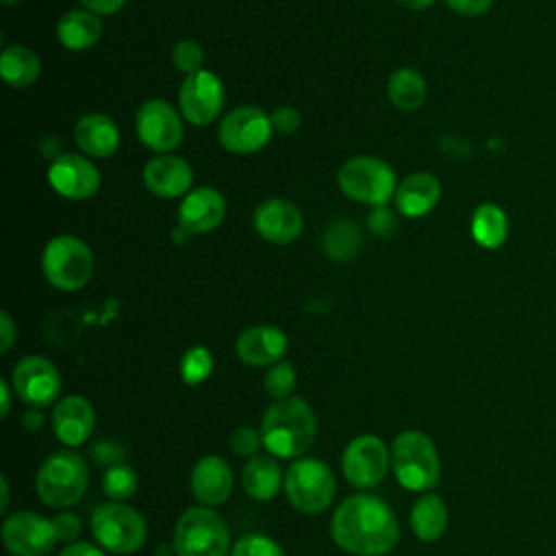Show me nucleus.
I'll return each mask as SVG.
<instances>
[{"label": "nucleus", "mask_w": 556, "mask_h": 556, "mask_svg": "<svg viewBox=\"0 0 556 556\" xmlns=\"http://www.w3.org/2000/svg\"><path fill=\"white\" fill-rule=\"evenodd\" d=\"M339 187L354 202L369 206H384L395 198V172L378 156H354L339 169Z\"/></svg>", "instance_id": "nucleus-6"}, {"label": "nucleus", "mask_w": 556, "mask_h": 556, "mask_svg": "<svg viewBox=\"0 0 556 556\" xmlns=\"http://www.w3.org/2000/svg\"><path fill=\"white\" fill-rule=\"evenodd\" d=\"M41 269L52 287L61 291H78L93 274V254L76 235H59L46 243Z\"/></svg>", "instance_id": "nucleus-5"}, {"label": "nucleus", "mask_w": 556, "mask_h": 556, "mask_svg": "<svg viewBox=\"0 0 556 556\" xmlns=\"http://www.w3.org/2000/svg\"><path fill=\"white\" fill-rule=\"evenodd\" d=\"M52 526H54V532H56V539L59 541H65V543H72L80 530H83V523H80V517L74 515V513H61L52 519Z\"/></svg>", "instance_id": "nucleus-40"}, {"label": "nucleus", "mask_w": 556, "mask_h": 556, "mask_svg": "<svg viewBox=\"0 0 556 556\" xmlns=\"http://www.w3.org/2000/svg\"><path fill=\"white\" fill-rule=\"evenodd\" d=\"M241 482L250 497H254L258 502H267L278 493V489L282 484V473H280L278 463L271 456L256 454L243 467Z\"/></svg>", "instance_id": "nucleus-26"}, {"label": "nucleus", "mask_w": 556, "mask_h": 556, "mask_svg": "<svg viewBox=\"0 0 556 556\" xmlns=\"http://www.w3.org/2000/svg\"><path fill=\"white\" fill-rule=\"evenodd\" d=\"M274 126L265 111L256 106H237L219 124L217 137L224 150L232 154H252L267 146Z\"/></svg>", "instance_id": "nucleus-10"}, {"label": "nucleus", "mask_w": 556, "mask_h": 556, "mask_svg": "<svg viewBox=\"0 0 556 556\" xmlns=\"http://www.w3.org/2000/svg\"><path fill=\"white\" fill-rule=\"evenodd\" d=\"M332 539L356 556H384L400 539L393 510L376 495L358 493L339 504L332 515Z\"/></svg>", "instance_id": "nucleus-1"}, {"label": "nucleus", "mask_w": 556, "mask_h": 556, "mask_svg": "<svg viewBox=\"0 0 556 556\" xmlns=\"http://www.w3.org/2000/svg\"><path fill=\"white\" fill-rule=\"evenodd\" d=\"M285 491L293 508L315 515L330 506L337 482L326 463L317 458H300L285 473Z\"/></svg>", "instance_id": "nucleus-8"}, {"label": "nucleus", "mask_w": 556, "mask_h": 556, "mask_svg": "<svg viewBox=\"0 0 556 556\" xmlns=\"http://www.w3.org/2000/svg\"><path fill=\"white\" fill-rule=\"evenodd\" d=\"M361 228L350 219H337L332 222L321 237V245L328 258L332 261H352L361 250Z\"/></svg>", "instance_id": "nucleus-31"}, {"label": "nucleus", "mask_w": 556, "mask_h": 556, "mask_svg": "<svg viewBox=\"0 0 556 556\" xmlns=\"http://www.w3.org/2000/svg\"><path fill=\"white\" fill-rule=\"evenodd\" d=\"M226 100L224 83L217 74L208 70H200L195 74H189L178 91V106L187 122L195 126L211 124L219 117Z\"/></svg>", "instance_id": "nucleus-12"}, {"label": "nucleus", "mask_w": 556, "mask_h": 556, "mask_svg": "<svg viewBox=\"0 0 556 556\" xmlns=\"http://www.w3.org/2000/svg\"><path fill=\"white\" fill-rule=\"evenodd\" d=\"M230 556H285V552L265 534H245L235 543Z\"/></svg>", "instance_id": "nucleus-36"}, {"label": "nucleus", "mask_w": 556, "mask_h": 556, "mask_svg": "<svg viewBox=\"0 0 556 556\" xmlns=\"http://www.w3.org/2000/svg\"><path fill=\"white\" fill-rule=\"evenodd\" d=\"M395 478L408 491H428L439 482L441 463L434 443L419 430L400 432L391 447Z\"/></svg>", "instance_id": "nucleus-3"}, {"label": "nucleus", "mask_w": 556, "mask_h": 556, "mask_svg": "<svg viewBox=\"0 0 556 556\" xmlns=\"http://www.w3.org/2000/svg\"><path fill=\"white\" fill-rule=\"evenodd\" d=\"M96 413L83 395H65L54 404L52 428L65 445H80L93 432Z\"/></svg>", "instance_id": "nucleus-21"}, {"label": "nucleus", "mask_w": 556, "mask_h": 556, "mask_svg": "<svg viewBox=\"0 0 556 556\" xmlns=\"http://www.w3.org/2000/svg\"><path fill=\"white\" fill-rule=\"evenodd\" d=\"M0 2H2V4H17L20 0H0Z\"/></svg>", "instance_id": "nucleus-50"}, {"label": "nucleus", "mask_w": 556, "mask_h": 556, "mask_svg": "<svg viewBox=\"0 0 556 556\" xmlns=\"http://www.w3.org/2000/svg\"><path fill=\"white\" fill-rule=\"evenodd\" d=\"M89 473L85 460L70 450L50 454L37 471V493L50 508H70L87 489Z\"/></svg>", "instance_id": "nucleus-4"}, {"label": "nucleus", "mask_w": 556, "mask_h": 556, "mask_svg": "<svg viewBox=\"0 0 556 556\" xmlns=\"http://www.w3.org/2000/svg\"><path fill=\"white\" fill-rule=\"evenodd\" d=\"M471 237L480 248L486 250H497L504 245L508 237V217L502 206L493 202H484L476 206L471 215Z\"/></svg>", "instance_id": "nucleus-27"}, {"label": "nucleus", "mask_w": 556, "mask_h": 556, "mask_svg": "<svg viewBox=\"0 0 556 556\" xmlns=\"http://www.w3.org/2000/svg\"><path fill=\"white\" fill-rule=\"evenodd\" d=\"M263 443V437L258 430L250 428V426H239L232 430L228 445L237 456H256L258 447Z\"/></svg>", "instance_id": "nucleus-37"}, {"label": "nucleus", "mask_w": 556, "mask_h": 556, "mask_svg": "<svg viewBox=\"0 0 556 556\" xmlns=\"http://www.w3.org/2000/svg\"><path fill=\"white\" fill-rule=\"evenodd\" d=\"M191 491L198 502L219 506L232 491V471L222 456H204L191 471Z\"/></svg>", "instance_id": "nucleus-22"}, {"label": "nucleus", "mask_w": 556, "mask_h": 556, "mask_svg": "<svg viewBox=\"0 0 556 556\" xmlns=\"http://www.w3.org/2000/svg\"><path fill=\"white\" fill-rule=\"evenodd\" d=\"M317 421L302 397L276 400L263 415V445L278 458L302 456L315 441Z\"/></svg>", "instance_id": "nucleus-2"}, {"label": "nucleus", "mask_w": 556, "mask_h": 556, "mask_svg": "<svg viewBox=\"0 0 556 556\" xmlns=\"http://www.w3.org/2000/svg\"><path fill=\"white\" fill-rule=\"evenodd\" d=\"M228 528L208 506L185 510L174 530V549L178 556H226Z\"/></svg>", "instance_id": "nucleus-7"}, {"label": "nucleus", "mask_w": 556, "mask_h": 556, "mask_svg": "<svg viewBox=\"0 0 556 556\" xmlns=\"http://www.w3.org/2000/svg\"><path fill=\"white\" fill-rule=\"evenodd\" d=\"M410 528L424 543L437 541L447 528L445 502L434 493L419 497L410 510Z\"/></svg>", "instance_id": "nucleus-28"}, {"label": "nucleus", "mask_w": 556, "mask_h": 556, "mask_svg": "<svg viewBox=\"0 0 556 556\" xmlns=\"http://www.w3.org/2000/svg\"><path fill=\"white\" fill-rule=\"evenodd\" d=\"M59 556H104V552L91 543H70Z\"/></svg>", "instance_id": "nucleus-45"}, {"label": "nucleus", "mask_w": 556, "mask_h": 556, "mask_svg": "<svg viewBox=\"0 0 556 556\" xmlns=\"http://www.w3.org/2000/svg\"><path fill=\"white\" fill-rule=\"evenodd\" d=\"M269 119H271L274 130L280 132V135H291L300 126V113L293 106H278V109H274Z\"/></svg>", "instance_id": "nucleus-41"}, {"label": "nucleus", "mask_w": 556, "mask_h": 556, "mask_svg": "<svg viewBox=\"0 0 556 556\" xmlns=\"http://www.w3.org/2000/svg\"><path fill=\"white\" fill-rule=\"evenodd\" d=\"M74 139L80 152L93 159H106L119 148V130L104 113H87L74 126Z\"/></svg>", "instance_id": "nucleus-23"}, {"label": "nucleus", "mask_w": 556, "mask_h": 556, "mask_svg": "<svg viewBox=\"0 0 556 556\" xmlns=\"http://www.w3.org/2000/svg\"><path fill=\"white\" fill-rule=\"evenodd\" d=\"M2 541L13 556H48L59 539L50 519L22 510L2 523Z\"/></svg>", "instance_id": "nucleus-14"}, {"label": "nucleus", "mask_w": 556, "mask_h": 556, "mask_svg": "<svg viewBox=\"0 0 556 556\" xmlns=\"http://www.w3.org/2000/svg\"><path fill=\"white\" fill-rule=\"evenodd\" d=\"M389 98L400 111H417L428 93L424 76L413 67H400L389 78Z\"/></svg>", "instance_id": "nucleus-30"}, {"label": "nucleus", "mask_w": 556, "mask_h": 556, "mask_svg": "<svg viewBox=\"0 0 556 556\" xmlns=\"http://www.w3.org/2000/svg\"><path fill=\"white\" fill-rule=\"evenodd\" d=\"M0 391H2V417H7L9 408H11V391H9L7 380H0Z\"/></svg>", "instance_id": "nucleus-48"}, {"label": "nucleus", "mask_w": 556, "mask_h": 556, "mask_svg": "<svg viewBox=\"0 0 556 556\" xmlns=\"http://www.w3.org/2000/svg\"><path fill=\"white\" fill-rule=\"evenodd\" d=\"M78 2L96 15H113L126 4V0H78Z\"/></svg>", "instance_id": "nucleus-43"}, {"label": "nucleus", "mask_w": 556, "mask_h": 556, "mask_svg": "<svg viewBox=\"0 0 556 556\" xmlns=\"http://www.w3.org/2000/svg\"><path fill=\"white\" fill-rule=\"evenodd\" d=\"M348 482L356 489H371L382 482L389 469V452L382 439L374 434H361L352 439L341 458Z\"/></svg>", "instance_id": "nucleus-13"}, {"label": "nucleus", "mask_w": 556, "mask_h": 556, "mask_svg": "<svg viewBox=\"0 0 556 556\" xmlns=\"http://www.w3.org/2000/svg\"><path fill=\"white\" fill-rule=\"evenodd\" d=\"M252 222H254L256 232L265 241L278 243V245L295 241L304 228L300 208L282 198H269V200L261 202L254 211Z\"/></svg>", "instance_id": "nucleus-18"}, {"label": "nucleus", "mask_w": 556, "mask_h": 556, "mask_svg": "<svg viewBox=\"0 0 556 556\" xmlns=\"http://www.w3.org/2000/svg\"><path fill=\"white\" fill-rule=\"evenodd\" d=\"M235 350L239 361L250 367L274 365L287 352V337L276 326H250L237 337Z\"/></svg>", "instance_id": "nucleus-20"}, {"label": "nucleus", "mask_w": 556, "mask_h": 556, "mask_svg": "<svg viewBox=\"0 0 556 556\" xmlns=\"http://www.w3.org/2000/svg\"><path fill=\"white\" fill-rule=\"evenodd\" d=\"M193 169L176 154H156L143 167V185L159 198H185L191 191Z\"/></svg>", "instance_id": "nucleus-19"}, {"label": "nucleus", "mask_w": 556, "mask_h": 556, "mask_svg": "<svg viewBox=\"0 0 556 556\" xmlns=\"http://www.w3.org/2000/svg\"><path fill=\"white\" fill-rule=\"evenodd\" d=\"M22 421H24V426H26L28 430H39L41 424H43V415H41L39 410H28V413H24Z\"/></svg>", "instance_id": "nucleus-46"}, {"label": "nucleus", "mask_w": 556, "mask_h": 556, "mask_svg": "<svg viewBox=\"0 0 556 556\" xmlns=\"http://www.w3.org/2000/svg\"><path fill=\"white\" fill-rule=\"evenodd\" d=\"M126 447L115 441V439H100L98 443L91 445V458L96 465L100 467H113V465H119L124 458H126Z\"/></svg>", "instance_id": "nucleus-38"}, {"label": "nucleus", "mask_w": 556, "mask_h": 556, "mask_svg": "<svg viewBox=\"0 0 556 556\" xmlns=\"http://www.w3.org/2000/svg\"><path fill=\"white\" fill-rule=\"evenodd\" d=\"M226 215V200L213 187L191 189L178 206V228L185 235H204L215 230Z\"/></svg>", "instance_id": "nucleus-17"}, {"label": "nucleus", "mask_w": 556, "mask_h": 556, "mask_svg": "<svg viewBox=\"0 0 556 556\" xmlns=\"http://www.w3.org/2000/svg\"><path fill=\"white\" fill-rule=\"evenodd\" d=\"M172 63L176 70H180L182 74H195L202 70L204 63V50L198 41L193 39H182L174 46L172 50Z\"/></svg>", "instance_id": "nucleus-35"}, {"label": "nucleus", "mask_w": 556, "mask_h": 556, "mask_svg": "<svg viewBox=\"0 0 556 556\" xmlns=\"http://www.w3.org/2000/svg\"><path fill=\"white\" fill-rule=\"evenodd\" d=\"M0 489H2V502H0V513H4V510H7V506H9V482H7V478H4V476L0 478Z\"/></svg>", "instance_id": "nucleus-49"}, {"label": "nucleus", "mask_w": 556, "mask_h": 556, "mask_svg": "<svg viewBox=\"0 0 556 556\" xmlns=\"http://www.w3.org/2000/svg\"><path fill=\"white\" fill-rule=\"evenodd\" d=\"M367 226L371 230V235L376 237H391L395 232V226H397V217L391 208L387 206H374V211L369 213V219H367Z\"/></svg>", "instance_id": "nucleus-39"}, {"label": "nucleus", "mask_w": 556, "mask_h": 556, "mask_svg": "<svg viewBox=\"0 0 556 556\" xmlns=\"http://www.w3.org/2000/svg\"><path fill=\"white\" fill-rule=\"evenodd\" d=\"M445 4L458 15L476 17V15H484L491 9L493 0H445Z\"/></svg>", "instance_id": "nucleus-42"}, {"label": "nucleus", "mask_w": 556, "mask_h": 556, "mask_svg": "<svg viewBox=\"0 0 556 556\" xmlns=\"http://www.w3.org/2000/svg\"><path fill=\"white\" fill-rule=\"evenodd\" d=\"M265 389L271 397L285 400L291 397V391L295 389V369L289 361H278L269 367L265 374Z\"/></svg>", "instance_id": "nucleus-34"}, {"label": "nucleus", "mask_w": 556, "mask_h": 556, "mask_svg": "<svg viewBox=\"0 0 556 556\" xmlns=\"http://www.w3.org/2000/svg\"><path fill=\"white\" fill-rule=\"evenodd\" d=\"M0 332H2L0 352H9L13 341H15V324H13L9 313H0Z\"/></svg>", "instance_id": "nucleus-44"}, {"label": "nucleus", "mask_w": 556, "mask_h": 556, "mask_svg": "<svg viewBox=\"0 0 556 556\" xmlns=\"http://www.w3.org/2000/svg\"><path fill=\"white\" fill-rule=\"evenodd\" d=\"M91 532L104 549L113 554H132L143 545L148 528L135 508L111 502L93 510Z\"/></svg>", "instance_id": "nucleus-9"}, {"label": "nucleus", "mask_w": 556, "mask_h": 556, "mask_svg": "<svg viewBox=\"0 0 556 556\" xmlns=\"http://www.w3.org/2000/svg\"><path fill=\"white\" fill-rule=\"evenodd\" d=\"M137 473L132 467H128L126 463L113 465L104 471L102 476V491L113 500V502H122L128 500L130 495H135L137 491Z\"/></svg>", "instance_id": "nucleus-32"}, {"label": "nucleus", "mask_w": 556, "mask_h": 556, "mask_svg": "<svg viewBox=\"0 0 556 556\" xmlns=\"http://www.w3.org/2000/svg\"><path fill=\"white\" fill-rule=\"evenodd\" d=\"M404 9H408V11H424V9H428V7H432L437 0H397Z\"/></svg>", "instance_id": "nucleus-47"}, {"label": "nucleus", "mask_w": 556, "mask_h": 556, "mask_svg": "<svg viewBox=\"0 0 556 556\" xmlns=\"http://www.w3.org/2000/svg\"><path fill=\"white\" fill-rule=\"evenodd\" d=\"M56 37L61 46L67 50H74V52L89 50L102 37V20L100 15L87 9H72L59 20Z\"/></svg>", "instance_id": "nucleus-25"}, {"label": "nucleus", "mask_w": 556, "mask_h": 556, "mask_svg": "<svg viewBox=\"0 0 556 556\" xmlns=\"http://www.w3.org/2000/svg\"><path fill=\"white\" fill-rule=\"evenodd\" d=\"M441 198V182L428 172L406 176L395 189V206L404 217H421L430 213Z\"/></svg>", "instance_id": "nucleus-24"}, {"label": "nucleus", "mask_w": 556, "mask_h": 556, "mask_svg": "<svg viewBox=\"0 0 556 556\" xmlns=\"http://www.w3.org/2000/svg\"><path fill=\"white\" fill-rule=\"evenodd\" d=\"M213 371V356L204 345H193L180 361V376L187 384H200Z\"/></svg>", "instance_id": "nucleus-33"}, {"label": "nucleus", "mask_w": 556, "mask_h": 556, "mask_svg": "<svg viewBox=\"0 0 556 556\" xmlns=\"http://www.w3.org/2000/svg\"><path fill=\"white\" fill-rule=\"evenodd\" d=\"M135 128L139 141L156 154H169L172 150H176L185 132L178 111L161 98L148 100L139 106Z\"/></svg>", "instance_id": "nucleus-11"}, {"label": "nucleus", "mask_w": 556, "mask_h": 556, "mask_svg": "<svg viewBox=\"0 0 556 556\" xmlns=\"http://www.w3.org/2000/svg\"><path fill=\"white\" fill-rule=\"evenodd\" d=\"M11 382L20 400L30 406H48L61 391L59 369L43 356H24L13 367Z\"/></svg>", "instance_id": "nucleus-16"}, {"label": "nucleus", "mask_w": 556, "mask_h": 556, "mask_svg": "<svg viewBox=\"0 0 556 556\" xmlns=\"http://www.w3.org/2000/svg\"><path fill=\"white\" fill-rule=\"evenodd\" d=\"M50 187L67 200H87L98 193L102 176L100 169L83 154H61L48 167Z\"/></svg>", "instance_id": "nucleus-15"}, {"label": "nucleus", "mask_w": 556, "mask_h": 556, "mask_svg": "<svg viewBox=\"0 0 556 556\" xmlns=\"http://www.w3.org/2000/svg\"><path fill=\"white\" fill-rule=\"evenodd\" d=\"M41 63L39 56L26 46H9L0 56V74L2 80L11 87H28L39 78Z\"/></svg>", "instance_id": "nucleus-29"}]
</instances>
